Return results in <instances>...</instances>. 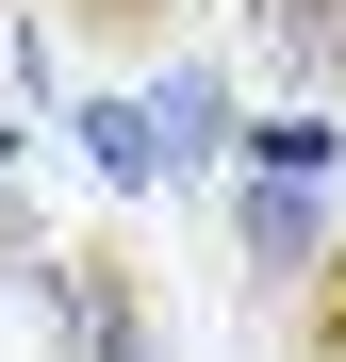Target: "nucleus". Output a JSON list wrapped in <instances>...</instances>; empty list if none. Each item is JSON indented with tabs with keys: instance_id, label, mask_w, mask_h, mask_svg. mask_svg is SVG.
Listing matches in <instances>:
<instances>
[{
	"instance_id": "nucleus-1",
	"label": "nucleus",
	"mask_w": 346,
	"mask_h": 362,
	"mask_svg": "<svg viewBox=\"0 0 346 362\" xmlns=\"http://www.w3.org/2000/svg\"><path fill=\"white\" fill-rule=\"evenodd\" d=\"M33 313H50V362H182V346H165V280H149L132 230L33 247Z\"/></svg>"
},
{
	"instance_id": "nucleus-6",
	"label": "nucleus",
	"mask_w": 346,
	"mask_h": 362,
	"mask_svg": "<svg viewBox=\"0 0 346 362\" xmlns=\"http://www.w3.org/2000/svg\"><path fill=\"white\" fill-rule=\"evenodd\" d=\"M67 132H83V148H99V181H132V198H149V181H165V115H149V99H132V66H115V83H99V99H83V115H67Z\"/></svg>"
},
{
	"instance_id": "nucleus-7",
	"label": "nucleus",
	"mask_w": 346,
	"mask_h": 362,
	"mask_svg": "<svg viewBox=\"0 0 346 362\" xmlns=\"http://www.w3.org/2000/svg\"><path fill=\"white\" fill-rule=\"evenodd\" d=\"M0 181H17V132H0Z\"/></svg>"
},
{
	"instance_id": "nucleus-4",
	"label": "nucleus",
	"mask_w": 346,
	"mask_h": 362,
	"mask_svg": "<svg viewBox=\"0 0 346 362\" xmlns=\"http://www.w3.org/2000/svg\"><path fill=\"white\" fill-rule=\"evenodd\" d=\"M248 313H264L280 362H346V230H313V264H297V280H264Z\"/></svg>"
},
{
	"instance_id": "nucleus-2",
	"label": "nucleus",
	"mask_w": 346,
	"mask_h": 362,
	"mask_svg": "<svg viewBox=\"0 0 346 362\" xmlns=\"http://www.w3.org/2000/svg\"><path fill=\"white\" fill-rule=\"evenodd\" d=\"M231 33L264 49L280 99H330V115H346V0H231Z\"/></svg>"
},
{
	"instance_id": "nucleus-5",
	"label": "nucleus",
	"mask_w": 346,
	"mask_h": 362,
	"mask_svg": "<svg viewBox=\"0 0 346 362\" xmlns=\"http://www.w3.org/2000/svg\"><path fill=\"white\" fill-rule=\"evenodd\" d=\"M231 230H248V296H264V280H297V264H313V230H330V214H313V181H297V165H248Z\"/></svg>"
},
{
	"instance_id": "nucleus-3",
	"label": "nucleus",
	"mask_w": 346,
	"mask_h": 362,
	"mask_svg": "<svg viewBox=\"0 0 346 362\" xmlns=\"http://www.w3.org/2000/svg\"><path fill=\"white\" fill-rule=\"evenodd\" d=\"M17 17H33V33H67L83 66H165L198 0H17Z\"/></svg>"
}]
</instances>
